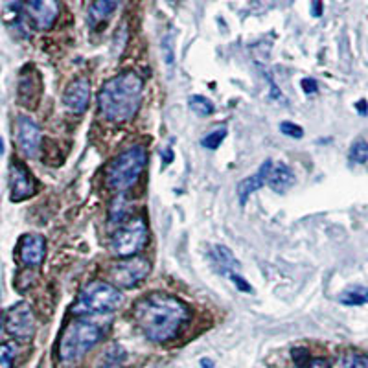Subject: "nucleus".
I'll return each instance as SVG.
<instances>
[{"instance_id":"nucleus-1","label":"nucleus","mask_w":368,"mask_h":368,"mask_svg":"<svg viewBox=\"0 0 368 368\" xmlns=\"http://www.w3.org/2000/svg\"><path fill=\"white\" fill-rule=\"evenodd\" d=\"M192 317L190 307L166 293H150L134 302L133 320L145 339L156 345L170 343Z\"/></svg>"},{"instance_id":"nucleus-2","label":"nucleus","mask_w":368,"mask_h":368,"mask_svg":"<svg viewBox=\"0 0 368 368\" xmlns=\"http://www.w3.org/2000/svg\"><path fill=\"white\" fill-rule=\"evenodd\" d=\"M144 81L133 70L120 72L107 79L98 92V107L107 122H131L142 105Z\"/></svg>"},{"instance_id":"nucleus-3","label":"nucleus","mask_w":368,"mask_h":368,"mask_svg":"<svg viewBox=\"0 0 368 368\" xmlns=\"http://www.w3.org/2000/svg\"><path fill=\"white\" fill-rule=\"evenodd\" d=\"M103 328L89 318H76L68 324L59 339V359L65 365L81 361L101 339Z\"/></svg>"},{"instance_id":"nucleus-4","label":"nucleus","mask_w":368,"mask_h":368,"mask_svg":"<svg viewBox=\"0 0 368 368\" xmlns=\"http://www.w3.org/2000/svg\"><path fill=\"white\" fill-rule=\"evenodd\" d=\"M147 166V153L142 145H133L112 159L105 167L107 186L120 192L133 188Z\"/></svg>"},{"instance_id":"nucleus-5","label":"nucleus","mask_w":368,"mask_h":368,"mask_svg":"<svg viewBox=\"0 0 368 368\" xmlns=\"http://www.w3.org/2000/svg\"><path fill=\"white\" fill-rule=\"evenodd\" d=\"M122 304L123 295L116 285L107 284L101 280H92L79 291L76 311L100 315V313L116 311L122 307Z\"/></svg>"},{"instance_id":"nucleus-6","label":"nucleus","mask_w":368,"mask_h":368,"mask_svg":"<svg viewBox=\"0 0 368 368\" xmlns=\"http://www.w3.org/2000/svg\"><path fill=\"white\" fill-rule=\"evenodd\" d=\"M147 243V227L142 218H133L122 223L118 230L111 236L109 251L114 258L125 260V258L136 256Z\"/></svg>"},{"instance_id":"nucleus-7","label":"nucleus","mask_w":368,"mask_h":368,"mask_svg":"<svg viewBox=\"0 0 368 368\" xmlns=\"http://www.w3.org/2000/svg\"><path fill=\"white\" fill-rule=\"evenodd\" d=\"M35 328H37V320H35V313L28 302H19L10 307L4 315V329L15 340H21V343L32 340L35 335Z\"/></svg>"},{"instance_id":"nucleus-8","label":"nucleus","mask_w":368,"mask_h":368,"mask_svg":"<svg viewBox=\"0 0 368 368\" xmlns=\"http://www.w3.org/2000/svg\"><path fill=\"white\" fill-rule=\"evenodd\" d=\"M150 271L151 263L147 262L145 258L133 256L114 263L109 273H111V278L112 282L116 284V287L129 289V287H134V285H139L140 282H144V280L147 278Z\"/></svg>"},{"instance_id":"nucleus-9","label":"nucleus","mask_w":368,"mask_h":368,"mask_svg":"<svg viewBox=\"0 0 368 368\" xmlns=\"http://www.w3.org/2000/svg\"><path fill=\"white\" fill-rule=\"evenodd\" d=\"M10 194H12L13 203L26 201L30 197L35 196L37 192V183L34 175L24 167L23 162L13 161L10 164Z\"/></svg>"},{"instance_id":"nucleus-10","label":"nucleus","mask_w":368,"mask_h":368,"mask_svg":"<svg viewBox=\"0 0 368 368\" xmlns=\"http://www.w3.org/2000/svg\"><path fill=\"white\" fill-rule=\"evenodd\" d=\"M24 8L35 30H50L59 17V0H24Z\"/></svg>"},{"instance_id":"nucleus-11","label":"nucleus","mask_w":368,"mask_h":368,"mask_svg":"<svg viewBox=\"0 0 368 368\" xmlns=\"http://www.w3.org/2000/svg\"><path fill=\"white\" fill-rule=\"evenodd\" d=\"M17 142L19 147L24 155L30 159H35L39 155L41 142H43V134H41L39 125L28 116H21L17 122Z\"/></svg>"},{"instance_id":"nucleus-12","label":"nucleus","mask_w":368,"mask_h":368,"mask_svg":"<svg viewBox=\"0 0 368 368\" xmlns=\"http://www.w3.org/2000/svg\"><path fill=\"white\" fill-rule=\"evenodd\" d=\"M63 103L74 114H83L90 103V81L87 78H78L67 85L63 92Z\"/></svg>"},{"instance_id":"nucleus-13","label":"nucleus","mask_w":368,"mask_h":368,"mask_svg":"<svg viewBox=\"0 0 368 368\" xmlns=\"http://www.w3.org/2000/svg\"><path fill=\"white\" fill-rule=\"evenodd\" d=\"M46 256V240L41 234H26L19 243V258L28 267H41Z\"/></svg>"},{"instance_id":"nucleus-14","label":"nucleus","mask_w":368,"mask_h":368,"mask_svg":"<svg viewBox=\"0 0 368 368\" xmlns=\"http://www.w3.org/2000/svg\"><path fill=\"white\" fill-rule=\"evenodd\" d=\"M271 170H273V161H265L260 166V170H258L254 175H251V177H245L243 181H240V184H238V199H240L241 205H245L247 199L254 194V192H258L260 188H263L265 186V183H267L269 178V173H271Z\"/></svg>"},{"instance_id":"nucleus-15","label":"nucleus","mask_w":368,"mask_h":368,"mask_svg":"<svg viewBox=\"0 0 368 368\" xmlns=\"http://www.w3.org/2000/svg\"><path fill=\"white\" fill-rule=\"evenodd\" d=\"M41 92H43V85H41L39 74L32 76H21L19 81V103L24 105L26 109H35L41 100Z\"/></svg>"},{"instance_id":"nucleus-16","label":"nucleus","mask_w":368,"mask_h":368,"mask_svg":"<svg viewBox=\"0 0 368 368\" xmlns=\"http://www.w3.org/2000/svg\"><path fill=\"white\" fill-rule=\"evenodd\" d=\"M295 172L287 164H284V162H278V164H274L271 173H269L267 184L271 190L282 196V194H285L295 184Z\"/></svg>"},{"instance_id":"nucleus-17","label":"nucleus","mask_w":368,"mask_h":368,"mask_svg":"<svg viewBox=\"0 0 368 368\" xmlns=\"http://www.w3.org/2000/svg\"><path fill=\"white\" fill-rule=\"evenodd\" d=\"M212 258L214 262L218 263V267L223 271V274L230 276L232 273H236L238 269H240V262L236 260L232 251H230L229 247L225 245H216L212 249Z\"/></svg>"},{"instance_id":"nucleus-18","label":"nucleus","mask_w":368,"mask_h":368,"mask_svg":"<svg viewBox=\"0 0 368 368\" xmlns=\"http://www.w3.org/2000/svg\"><path fill=\"white\" fill-rule=\"evenodd\" d=\"M120 4H122V0H94L89 12L90 24L103 23L105 19L111 17Z\"/></svg>"},{"instance_id":"nucleus-19","label":"nucleus","mask_w":368,"mask_h":368,"mask_svg":"<svg viewBox=\"0 0 368 368\" xmlns=\"http://www.w3.org/2000/svg\"><path fill=\"white\" fill-rule=\"evenodd\" d=\"M340 304L346 306H362L368 304V287L367 285H350L339 295Z\"/></svg>"},{"instance_id":"nucleus-20","label":"nucleus","mask_w":368,"mask_h":368,"mask_svg":"<svg viewBox=\"0 0 368 368\" xmlns=\"http://www.w3.org/2000/svg\"><path fill=\"white\" fill-rule=\"evenodd\" d=\"M127 216H129V201L127 197L120 192V194L112 199L111 207H109V221H111V223L122 225L125 223Z\"/></svg>"},{"instance_id":"nucleus-21","label":"nucleus","mask_w":368,"mask_h":368,"mask_svg":"<svg viewBox=\"0 0 368 368\" xmlns=\"http://www.w3.org/2000/svg\"><path fill=\"white\" fill-rule=\"evenodd\" d=\"M125 357H127V354H125V350H123L122 346H120V345L109 346V348H107V350L103 351V356H101L100 368H114V367H118L120 362L125 361Z\"/></svg>"},{"instance_id":"nucleus-22","label":"nucleus","mask_w":368,"mask_h":368,"mask_svg":"<svg viewBox=\"0 0 368 368\" xmlns=\"http://www.w3.org/2000/svg\"><path fill=\"white\" fill-rule=\"evenodd\" d=\"M188 105H190V109L196 114H199V116H210L214 111H216V107H214V103L210 100H208L207 96H201V94H194L188 98Z\"/></svg>"},{"instance_id":"nucleus-23","label":"nucleus","mask_w":368,"mask_h":368,"mask_svg":"<svg viewBox=\"0 0 368 368\" xmlns=\"http://www.w3.org/2000/svg\"><path fill=\"white\" fill-rule=\"evenodd\" d=\"M350 161L354 164H365L368 161V144L362 139L356 140L350 147Z\"/></svg>"},{"instance_id":"nucleus-24","label":"nucleus","mask_w":368,"mask_h":368,"mask_svg":"<svg viewBox=\"0 0 368 368\" xmlns=\"http://www.w3.org/2000/svg\"><path fill=\"white\" fill-rule=\"evenodd\" d=\"M17 356V345L15 343H4L0 348V368H12Z\"/></svg>"},{"instance_id":"nucleus-25","label":"nucleus","mask_w":368,"mask_h":368,"mask_svg":"<svg viewBox=\"0 0 368 368\" xmlns=\"http://www.w3.org/2000/svg\"><path fill=\"white\" fill-rule=\"evenodd\" d=\"M225 136H227V129L221 127V129H216L214 133H210L208 136H205V139L201 140V145L203 147H207V150L210 151H216L221 145V142L225 140Z\"/></svg>"},{"instance_id":"nucleus-26","label":"nucleus","mask_w":368,"mask_h":368,"mask_svg":"<svg viewBox=\"0 0 368 368\" xmlns=\"http://www.w3.org/2000/svg\"><path fill=\"white\" fill-rule=\"evenodd\" d=\"M280 131L285 134V136H289V139H296L300 140L304 136V129L300 125H296L293 122H282L280 123Z\"/></svg>"},{"instance_id":"nucleus-27","label":"nucleus","mask_w":368,"mask_h":368,"mask_svg":"<svg viewBox=\"0 0 368 368\" xmlns=\"http://www.w3.org/2000/svg\"><path fill=\"white\" fill-rule=\"evenodd\" d=\"M162 56H164V61L170 68L173 67V35L167 34L164 39H162Z\"/></svg>"},{"instance_id":"nucleus-28","label":"nucleus","mask_w":368,"mask_h":368,"mask_svg":"<svg viewBox=\"0 0 368 368\" xmlns=\"http://www.w3.org/2000/svg\"><path fill=\"white\" fill-rule=\"evenodd\" d=\"M291 356H293V361L296 362V367H307L309 365V351L306 348H295V350L291 351Z\"/></svg>"},{"instance_id":"nucleus-29","label":"nucleus","mask_w":368,"mask_h":368,"mask_svg":"<svg viewBox=\"0 0 368 368\" xmlns=\"http://www.w3.org/2000/svg\"><path fill=\"white\" fill-rule=\"evenodd\" d=\"M230 280H232V282H234V285L236 287H238V289L240 291H243V293H252V287L249 284H247V280L245 278H241L240 274L238 273H232L229 276Z\"/></svg>"},{"instance_id":"nucleus-30","label":"nucleus","mask_w":368,"mask_h":368,"mask_svg":"<svg viewBox=\"0 0 368 368\" xmlns=\"http://www.w3.org/2000/svg\"><path fill=\"white\" fill-rule=\"evenodd\" d=\"M300 85H302V90H304L306 94H315V92L318 90L317 81H315L313 78H304L300 81Z\"/></svg>"},{"instance_id":"nucleus-31","label":"nucleus","mask_w":368,"mask_h":368,"mask_svg":"<svg viewBox=\"0 0 368 368\" xmlns=\"http://www.w3.org/2000/svg\"><path fill=\"white\" fill-rule=\"evenodd\" d=\"M324 6H323V0H311V15L315 19H318L323 15Z\"/></svg>"},{"instance_id":"nucleus-32","label":"nucleus","mask_w":368,"mask_h":368,"mask_svg":"<svg viewBox=\"0 0 368 368\" xmlns=\"http://www.w3.org/2000/svg\"><path fill=\"white\" fill-rule=\"evenodd\" d=\"M354 368H368V354L356 351V365H354Z\"/></svg>"},{"instance_id":"nucleus-33","label":"nucleus","mask_w":368,"mask_h":368,"mask_svg":"<svg viewBox=\"0 0 368 368\" xmlns=\"http://www.w3.org/2000/svg\"><path fill=\"white\" fill-rule=\"evenodd\" d=\"M306 368H328V365H326L324 359H311Z\"/></svg>"},{"instance_id":"nucleus-34","label":"nucleus","mask_w":368,"mask_h":368,"mask_svg":"<svg viewBox=\"0 0 368 368\" xmlns=\"http://www.w3.org/2000/svg\"><path fill=\"white\" fill-rule=\"evenodd\" d=\"M161 156H162V164H170V162L173 161V153H172V150H164V151H161Z\"/></svg>"},{"instance_id":"nucleus-35","label":"nucleus","mask_w":368,"mask_h":368,"mask_svg":"<svg viewBox=\"0 0 368 368\" xmlns=\"http://www.w3.org/2000/svg\"><path fill=\"white\" fill-rule=\"evenodd\" d=\"M356 107H357V112H359V114H362V116H365V114H367V112H368V109H367V101H365V100H359V101H357Z\"/></svg>"},{"instance_id":"nucleus-36","label":"nucleus","mask_w":368,"mask_h":368,"mask_svg":"<svg viewBox=\"0 0 368 368\" xmlns=\"http://www.w3.org/2000/svg\"><path fill=\"white\" fill-rule=\"evenodd\" d=\"M201 367L203 368H214V362L210 359H201Z\"/></svg>"},{"instance_id":"nucleus-37","label":"nucleus","mask_w":368,"mask_h":368,"mask_svg":"<svg viewBox=\"0 0 368 368\" xmlns=\"http://www.w3.org/2000/svg\"><path fill=\"white\" fill-rule=\"evenodd\" d=\"M170 2H175V0H170Z\"/></svg>"}]
</instances>
